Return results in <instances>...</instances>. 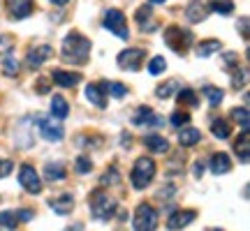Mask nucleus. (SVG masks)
Here are the masks:
<instances>
[{
	"instance_id": "nucleus-1",
	"label": "nucleus",
	"mask_w": 250,
	"mask_h": 231,
	"mask_svg": "<svg viewBox=\"0 0 250 231\" xmlns=\"http://www.w3.org/2000/svg\"><path fill=\"white\" fill-rule=\"evenodd\" d=\"M62 60L65 62H72V65H83L88 62L90 58V39L83 37L81 33H70V35L62 39Z\"/></svg>"
},
{
	"instance_id": "nucleus-2",
	"label": "nucleus",
	"mask_w": 250,
	"mask_h": 231,
	"mask_svg": "<svg viewBox=\"0 0 250 231\" xmlns=\"http://www.w3.org/2000/svg\"><path fill=\"white\" fill-rule=\"evenodd\" d=\"M88 206H90V213H93V217H95V220H100V222H107L109 217L114 215V211L118 208V201L111 194H107V192L98 190V192H93V194H90Z\"/></svg>"
},
{
	"instance_id": "nucleus-3",
	"label": "nucleus",
	"mask_w": 250,
	"mask_h": 231,
	"mask_svg": "<svg viewBox=\"0 0 250 231\" xmlns=\"http://www.w3.org/2000/svg\"><path fill=\"white\" fill-rule=\"evenodd\" d=\"M155 162L151 157H139L134 162L132 167V173H130V180H132V187L134 190H146L151 185V180L155 178Z\"/></svg>"
},
{
	"instance_id": "nucleus-4",
	"label": "nucleus",
	"mask_w": 250,
	"mask_h": 231,
	"mask_svg": "<svg viewBox=\"0 0 250 231\" xmlns=\"http://www.w3.org/2000/svg\"><path fill=\"white\" fill-rule=\"evenodd\" d=\"M192 39H195L192 33H190V30H183L181 26H169L167 30H165V44L179 56H183L188 49H190Z\"/></svg>"
},
{
	"instance_id": "nucleus-5",
	"label": "nucleus",
	"mask_w": 250,
	"mask_h": 231,
	"mask_svg": "<svg viewBox=\"0 0 250 231\" xmlns=\"http://www.w3.org/2000/svg\"><path fill=\"white\" fill-rule=\"evenodd\" d=\"M134 231H155L158 229V211L151 204H139L132 217Z\"/></svg>"
},
{
	"instance_id": "nucleus-6",
	"label": "nucleus",
	"mask_w": 250,
	"mask_h": 231,
	"mask_svg": "<svg viewBox=\"0 0 250 231\" xmlns=\"http://www.w3.org/2000/svg\"><path fill=\"white\" fill-rule=\"evenodd\" d=\"M102 23L107 28L109 33H114L116 37L121 39H127L130 37V28H127V19L121 9H107L104 12V19H102Z\"/></svg>"
},
{
	"instance_id": "nucleus-7",
	"label": "nucleus",
	"mask_w": 250,
	"mask_h": 231,
	"mask_svg": "<svg viewBox=\"0 0 250 231\" xmlns=\"http://www.w3.org/2000/svg\"><path fill=\"white\" fill-rule=\"evenodd\" d=\"M35 123H37V130L40 134L44 136L46 141H61L62 136H65V130H62L61 123H56L54 118H49V116H35Z\"/></svg>"
},
{
	"instance_id": "nucleus-8",
	"label": "nucleus",
	"mask_w": 250,
	"mask_h": 231,
	"mask_svg": "<svg viewBox=\"0 0 250 231\" xmlns=\"http://www.w3.org/2000/svg\"><path fill=\"white\" fill-rule=\"evenodd\" d=\"M144 58H146V51L144 49H125L118 54V67L125 72H139Z\"/></svg>"
},
{
	"instance_id": "nucleus-9",
	"label": "nucleus",
	"mask_w": 250,
	"mask_h": 231,
	"mask_svg": "<svg viewBox=\"0 0 250 231\" xmlns=\"http://www.w3.org/2000/svg\"><path fill=\"white\" fill-rule=\"evenodd\" d=\"M19 183L21 187L30 192V194H40L42 192V180H40V173H37L30 164H23L21 169H19Z\"/></svg>"
},
{
	"instance_id": "nucleus-10",
	"label": "nucleus",
	"mask_w": 250,
	"mask_h": 231,
	"mask_svg": "<svg viewBox=\"0 0 250 231\" xmlns=\"http://www.w3.org/2000/svg\"><path fill=\"white\" fill-rule=\"evenodd\" d=\"M132 123L137 125V127H162V125H165V118L158 114H153L148 107H139L132 118Z\"/></svg>"
},
{
	"instance_id": "nucleus-11",
	"label": "nucleus",
	"mask_w": 250,
	"mask_h": 231,
	"mask_svg": "<svg viewBox=\"0 0 250 231\" xmlns=\"http://www.w3.org/2000/svg\"><path fill=\"white\" fill-rule=\"evenodd\" d=\"M208 12H211V7L206 0H190L186 7V19L190 23H202L208 17Z\"/></svg>"
},
{
	"instance_id": "nucleus-12",
	"label": "nucleus",
	"mask_w": 250,
	"mask_h": 231,
	"mask_svg": "<svg viewBox=\"0 0 250 231\" xmlns=\"http://www.w3.org/2000/svg\"><path fill=\"white\" fill-rule=\"evenodd\" d=\"M197 217V211H190V208H186V211H176V213L169 215V220H167V229L176 231V229H183V227H188V224H192Z\"/></svg>"
},
{
	"instance_id": "nucleus-13",
	"label": "nucleus",
	"mask_w": 250,
	"mask_h": 231,
	"mask_svg": "<svg viewBox=\"0 0 250 231\" xmlns=\"http://www.w3.org/2000/svg\"><path fill=\"white\" fill-rule=\"evenodd\" d=\"M51 54H54V49H51L49 44L37 46V49H33V51H28L26 65L30 67V70H37V67H42V62L51 58Z\"/></svg>"
},
{
	"instance_id": "nucleus-14",
	"label": "nucleus",
	"mask_w": 250,
	"mask_h": 231,
	"mask_svg": "<svg viewBox=\"0 0 250 231\" xmlns=\"http://www.w3.org/2000/svg\"><path fill=\"white\" fill-rule=\"evenodd\" d=\"M51 81L58 83L61 88H74L77 83H81L79 72H67V70H54L51 72Z\"/></svg>"
},
{
	"instance_id": "nucleus-15",
	"label": "nucleus",
	"mask_w": 250,
	"mask_h": 231,
	"mask_svg": "<svg viewBox=\"0 0 250 231\" xmlns=\"http://www.w3.org/2000/svg\"><path fill=\"white\" fill-rule=\"evenodd\" d=\"M137 23L142 28V33H153L158 28V21L153 17L151 5H142V7L137 9Z\"/></svg>"
},
{
	"instance_id": "nucleus-16",
	"label": "nucleus",
	"mask_w": 250,
	"mask_h": 231,
	"mask_svg": "<svg viewBox=\"0 0 250 231\" xmlns=\"http://www.w3.org/2000/svg\"><path fill=\"white\" fill-rule=\"evenodd\" d=\"M49 208H54V213L58 215H70L74 211V196L67 192L61 196H54V199H49Z\"/></svg>"
},
{
	"instance_id": "nucleus-17",
	"label": "nucleus",
	"mask_w": 250,
	"mask_h": 231,
	"mask_svg": "<svg viewBox=\"0 0 250 231\" xmlns=\"http://www.w3.org/2000/svg\"><path fill=\"white\" fill-rule=\"evenodd\" d=\"M208 167L213 171L215 176H223V173H229L232 171V160H229V155L227 153H215L211 162H208Z\"/></svg>"
},
{
	"instance_id": "nucleus-18",
	"label": "nucleus",
	"mask_w": 250,
	"mask_h": 231,
	"mask_svg": "<svg viewBox=\"0 0 250 231\" xmlns=\"http://www.w3.org/2000/svg\"><path fill=\"white\" fill-rule=\"evenodd\" d=\"M7 9L12 19H26L33 12V0H7Z\"/></svg>"
},
{
	"instance_id": "nucleus-19",
	"label": "nucleus",
	"mask_w": 250,
	"mask_h": 231,
	"mask_svg": "<svg viewBox=\"0 0 250 231\" xmlns=\"http://www.w3.org/2000/svg\"><path fill=\"white\" fill-rule=\"evenodd\" d=\"M234 153L239 155L241 164H248V160H250V136H248V130H241V136L234 141Z\"/></svg>"
},
{
	"instance_id": "nucleus-20",
	"label": "nucleus",
	"mask_w": 250,
	"mask_h": 231,
	"mask_svg": "<svg viewBox=\"0 0 250 231\" xmlns=\"http://www.w3.org/2000/svg\"><path fill=\"white\" fill-rule=\"evenodd\" d=\"M65 176H67V169L62 162H46L44 178L49 183H61V180H65Z\"/></svg>"
},
{
	"instance_id": "nucleus-21",
	"label": "nucleus",
	"mask_w": 250,
	"mask_h": 231,
	"mask_svg": "<svg viewBox=\"0 0 250 231\" xmlns=\"http://www.w3.org/2000/svg\"><path fill=\"white\" fill-rule=\"evenodd\" d=\"M199 141H202V132H199L197 127H183L179 132L181 148H192V146H197Z\"/></svg>"
},
{
	"instance_id": "nucleus-22",
	"label": "nucleus",
	"mask_w": 250,
	"mask_h": 231,
	"mask_svg": "<svg viewBox=\"0 0 250 231\" xmlns=\"http://www.w3.org/2000/svg\"><path fill=\"white\" fill-rule=\"evenodd\" d=\"M144 146H146L151 153H158V155H162V153L169 151V141H167L165 136H158V134H148V136H144Z\"/></svg>"
},
{
	"instance_id": "nucleus-23",
	"label": "nucleus",
	"mask_w": 250,
	"mask_h": 231,
	"mask_svg": "<svg viewBox=\"0 0 250 231\" xmlns=\"http://www.w3.org/2000/svg\"><path fill=\"white\" fill-rule=\"evenodd\" d=\"M100 88H102V93L104 95H111V97H116V99H121V97H125L127 95V86L125 83H121V81H100L98 83Z\"/></svg>"
},
{
	"instance_id": "nucleus-24",
	"label": "nucleus",
	"mask_w": 250,
	"mask_h": 231,
	"mask_svg": "<svg viewBox=\"0 0 250 231\" xmlns=\"http://www.w3.org/2000/svg\"><path fill=\"white\" fill-rule=\"evenodd\" d=\"M51 116L58 118V120L70 116V104H67V99L62 97V95H54L51 97Z\"/></svg>"
},
{
	"instance_id": "nucleus-25",
	"label": "nucleus",
	"mask_w": 250,
	"mask_h": 231,
	"mask_svg": "<svg viewBox=\"0 0 250 231\" xmlns=\"http://www.w3.org/2000/svg\"><path fill=\"white\" fill-rule=\"evenodd\" d=\"M86 99H88L93 107H98V109L107 107V97H104L102 88H100V86H95V83H90L88 88H86Z\"/></svg>"
},
{
	"instance_id": "nucleus-26",
	"label": "nucleus",
	"mask_w": 250,
	"mask_h": 231,
	"mask_svg": "<svg viewBox=\"0 0 250 231\" xmlns=\"http://www.w3.org/2000/svg\"><path fill=\"white\" fill-rule=\"evenodd\" d=\"M220 49H223L220 39H204V42L197 44V56H199V58H208V56H213L215 51H220Z\"/></svg>"
},
{
	"instance_id": "nucleus-27",
	"label": "nucleus",
	"mask_w": 250,
	"mask_h": 231,
	"mask_svg": "<svg viewBox=\"0 0 250 231\" xmlns=\"http://www.w3.org/2000/svg\"><path fill=\"white\" fill-rule=\"evenodd\" d=\"M179 88H181V81L179 79H169V81H165V83H160V86L155 88V95H158L160 99H169Z\"/></svg>"
},
{
	"instance_id": "nucleus-28",
	"label": "nucleus",
	"mask_w": 250,
	"mask_h": 231,
	"mask_svg": "<svg viewBox=\"0 0 250 231\" xmlns=\"http://www.w3.org/2000/svg\"><path fill=\"white\" fill-rule=\"evenodd\" d=\"M211 132H213L215 139H227V136L232 134V125L227 123L225 118H218V120H213V125H211Z\"/></svg>"
},
{
	"instance_id": "nucleus-29",
	"label": "nucleus",
	"mask_w": 250,
	"mask_h": 231,
	"mask_svg": "<svg viewBox=\"0 0 250 231\" xmlns=\"http://www.w3.org/2000/svg\"><path fill=\"white\" fill-rule=\"evenodd\" d=\"M204 95L208 97V104H211V107H220V102L225 99V93L220 88H215V86H206Z\"/></svg>"
},
{
	"instance_id": "nucleus-30",
	"label": "nucleus",
	"mask_w": 250,
	"mask_h": 231,
	"mask_svg": "<svg viewBox=\"0 0 250 231\" xmlns=\"http://www.w3.org/2000/svg\"><path fill=\"white\" fill-rule=\"evenodd\" d=\"M2 70H5L7 77H17L19 74V60L14 58V54H7L2 58Z\"/></svg>"
},
{
	"instance_id": "nucleus-31",
	"label": "nucleus",
	"mask_w": 250,
	"mask_h": 231,
	"mask_svg": "<svg viewBox=\"0 0 250 231\" xmlns=\"http://www.w3.org/2000/svg\"><path fill=\"white\" fill-rule=\"evenodd\" d=\"M179 102L183 107H197V93L192 88H181L179 90Z\"/></svg>"
},
{
	"instance_id": "nucleus-32",
	"label": "nucleus",
	"mask_w": 250,
	"mask_h": 231,
	"mask_svg": "<svg viewBox=\"0 0 250 231\" xmlns=\"http://www.w3.org/2000/svg\"><path fill=\"white\" fill-rule=\"evenodd\" d=\"M0 224H2L5 229L14 231V229H17V227H19L17 213H14V211H2V213H0Z\"/></svg>"
},
{
	"instance_id": "nucleus-33",
	"label": "nucleus",
	"mask_w": 250,
	"mask_h": 231,
	"mask_svg": "<svg viewBox=\"0 0 250 231\" xmlns=\"http://www.w3.org/2000/svg\"><path fill=\"white\" fill-rule=\"evenodd\" d=\"M118 180H121V173H118L116 167H111L109 171H104L102 173V178H100V187H109V185H116Z\"/></svg>"
},
{
	"instance_id": "nucleus-34",
	"label": "nucleus",
	"mask_w": 250,
	"mask_h": 231,
	"mask_svg": "<svg viewBox=\"0 0 250 231\" xmlns=\"http://www.w3.org/2000/svg\"><path fill=\"white\" fill-rule=\"evenodd\" d=\"M208 7L218 12V14H232L234 12V2L232 0H213V2H208Z\"/></svg>"
},
{
	"instance_id": "nucleus-35",
	"label": "nucleus",
	"mask_w": 250,
	"mask_h": 231,
	"mask_svg": "<svg viewBox=\"0 0 250 231\" xmlns=\"http://www.w3.org/2000/svg\"><path fill=\"white\" fill-rule=\"evenodd\" d=\"M232 118L236 120V123L241 125V130H248L250 125V116H248V107H239L232 111Z\"/></svg>"
},
{
	"instance_id": "nucleus-36",
	"label": "nucleus",
	"mask_w": 250,
	"mask_h": 231,
	"mask_svg": "<svg viewBox=\"0 0 250 231\" xmlns=\"http://www.w3.org/2000/svg\"><path fill=\"white\" fill-rule=\"evenodd\" d=\"M165 70H167V60H165V56H155V58L148 62V72H151L153 77L162 74Z\"/></svg>"
},
{
	"instance_id": "nucleus-37",
	"label": "nucleus",
	"mask_w": 250,
	"mask_h": 231,
	"mask_svg": "<svg viewBox=\"0 0 250 231\" xmlns=\"http://www.w3.org/2000/svg\"><path fill=\"white\" fill-rule=\"evenodd\" d=\"M169 123L174 125V127H183V125L190 123V116H188L186 111H176V114L169 118Z\"/></svg>"
},
{
	"instance_id": "nucleus-38",
	"label": "nucleus",
	"mask_w": 250,
	"mask_h": 231,
	"mask_svg": "<svg viewBox=\"0 0 250 231\" xmlns=\"http://www.w3.org/2000/svg\"><path fill=\"white\" fill-rule=\"evenodd\" d=\"M74 169H77V173H88V171L93 169V162H90L88 157H77V162H74Z\"/></svg>"
},
{
	"instance_id": "nucleus-39",
	"label": "nucleus",
	"mask_w": 250,
	"mask_h": 231,
	"mask_svg": "<svg viewBox=\"0 0 250 231\" xmlns=\"http://www.w3.org/2000/svg\"><path fill=\"white\" fill-rule=\"evenodd\" d=\"M246 79H248V72H246V70L236 72V74H234V77H232L234 88H236V90H239V88H243V86H246Z\"/></svg>"
},
{
	"instance_id": "nucleus-40",
	"label": "nucleus",
	"mask_w": 250,
	"mask_h": 231,
	"mask_svg": "<svg viewBox=\"0 0 250 231\" xmlns=\"http://www.w3.org/2000/svg\"><path fill=\"white\" fill-rule=\"evenodd\" d=\"M14 213H17L19 222H30V220L35 217V213H33V211H28V208H23V211H14Z\"/></svg>"
},
{
	"instance_id": "nucleus-41",
	"label": "nucleus",
	"mask_w": 250,
	"mask_h": 231,
	"mask_svg": "<svg viewBox=\"0 0 250 231\" xmlns=\"http://www.w3.org/2000/svg\"><path fill=\"white\" fill-rule=\"evenodd\" d=\"M12 169H14V164L9 160H0V178H5L12 173Z\"/></svg>"
},
{
	"instance_id": "nucleus-42",
	"label": "nucleus",
	"mask_w": 250,
	"mask_h": 231,
	"mask_svg": "<svg viewBox=\"0 0 250 231\" xmlns=\"http://www.w3.org/2000/svg\"><path fill=\"white\" fill-rule=\"evenodd\" d=\"M204 169H206V167H204V162H202V160H197L195 164H192V176H195V178H202V176H204Z\"/></svg>"
},
{
	"instance_id": "nucleus-43",
	"label": "nucleus",
	"mask_w": 250,
	"mask_h": 231,
	"mask_svg": "<svg viewBox=\"0 0 250 231\" xmlns=\"http://www.w3.org/2000/svg\"><path fill=\"white\" fill-rule=\"evenodd\" d=\"M35 88H37V93H40V95H46V93H49V81H46V79H40L35 83Z\"/></svg>"
},
{
	"instance_id": "nucleus-44",
	"label": "nucleus",
	"mask_w": 250,
	"mask_h": 231,
	"mask_svg": "<svg viewBox=\"0 0 250 231\" xmlns=\"http://www.w3.org/2000/svg\"><path fill=\"white\" fill-rule=\"evenodd\" d=\"M225 62H227V65H234V62H239V56L236 54H225Z\"/></svg>"
},
{
	"instance_id": "nucleus-45",
	"label": "nucleus",
	"mask_w": 250,
	"mask_h": 231,
	"mask_svg": "<svg viewBox=\"0 0 250 231\" xmlns=\"http://www.w3.org/2000/svg\"><path fill=\"white\" fill-rule=\"evenodd\" d=\"M241 35L248 37V19H246V17L241 19Z\"/></svg>"
},
{
	"instance_id": "nucleus-46",
	"label": "nucleus",
	"mask_w": 250,
	"mask_h": 231,
	"mask_svg": "<svg viewBox=\"0 0 250 231\" xmlns=\"http://www.w3.org/2000/svg\"><path fill=\"white\" fill-rule=\"evenodd\" d=\"M121 146H123V148H130V141H132V136H130V134H123V136H121Z\"/></svg>"
},
{
	"instance_id": "nucleus-47",
	"label": "nucleus",
	"mask_w": 250,
	"mask_h": 231,
	"mask_svg": "<svg viewBox=\"0 0 250 231\" xmlns=\"http://www.w3.org/2000/svg\"><path fill=\"white\" fill-rule=\"evenodd\" d=\"M51 2H54L56 7H65V5H67V2H70V0H51Z\"/></svg>"
},
{
	"instance_id": "nucleus-48",
	"label": "nucleus",
	"mask_w": 250,
	"mask_h": 231,
	"mask_svg": "<svg viewBox=\"0 0 250 231\" xmlns=\"http://www.w3.org/2000/svg\"><path fill=\"white\" fill-rule=\"evenodd\" d=\"M148 2H151V5H162L165 0H148Z\"/></svg>"
},
{
	"instance_id": "nucleus-49",
	"label": "nucleus",
	"mask_w": 250,
	"mask_h": 231,
	"mask_svg": "<svg viewBox=\"0 0 250 231\" xmlns=\"http://www.w3.org/2000/svg\"><path fill=\"white\" fill-rule=\"evenodd\" d=\"M206 231H223V229H206Z\"/></svg>"
}]
</instances>
